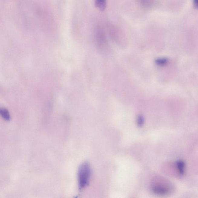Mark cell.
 Instances as JSON below:
<instances>
[{"mask_svg": "<svg viewBox=\"0 0 198 198\" xmlns=\"http://www.w3.org/2000/svg\"><path fill=\"white\" fill-rule=\"evenodd\" d=\"M91 174L90 167L88 163H83L79 169L78 180L79 189H84L89 183Z\"/></svg>", "mask_w": 198, "mask_h": 198, "instance_id": "obj_1", "label": "cell"}, {"mask_svg": "<svg viewBox=\"0 0 198 198\" xmlns=\"http://www.w3.org/2000/svg\"><path fill=\"white\" fill-rule=\"evenodd\" d=\"M96 38L97 45L101 48L105 47L107 45V40L104 30L101 26H98L96 31Z\"/></svg>", "mask_w": 198, "mask_h": 198, "instance_id": "obj_2", "label": "cell"}, {"mask_svg": "<svg viewBox=\"0 0 198 198\" xmlns=\"http://www.w3.org/2000/svg\"><path fill=\"white\" fill-rule=\"evenodd\" d=\"M153 193L160 196H165L169 193L170 189L169 187L165 184L157 183L154 184L151 187Z\"/></svg>", "mask_w": 198, "mask_h": 198, "instance_id": "obj_3", "label": "cell"}, {"mask_svg": "<svg viewBox=\"0 0 198 198\" xmlns=\"http://www.w3.org/2000/svg\"><path fill=\"white\" fill-rule=\"evenodd\" d=\"M0 114L1 117L5 121H9L11 119L10 114L7 109L2 108L0 110Z\"/></svg>", "mask_w": 198, "mask_h": 198, "instance_id": "obj_4", "label": "cell"}, {"mask_svg": "<svg viewBox=\"0 0 198 198\" xmlns=\"http://www.w3.org/2000/svg\"><path fill=\"white\" fill-rule=\"evenodd\" d=\"M106 0H95L96 7L100 11H103L106 7Z\"/></svg>", "mask_w": 198, "mask_h": 198, "instance_id": "obj_5", "label": "cell"}, {"mask_svg": "<svg viewBox=\"0 0 198 198\" xmlns=\"http://www.w3.org/2000/svg\"><path fill=\"white\" fill-rule=\"evenodd\" d=\"M177 165L180 174L183 175L185 173V163L183 161H179L177 162Z\"/></svg>", "mask_w": 198, "mask_h": 198, "instance_id": "obj_6", "label": "cell"}, {"mask_svg": "<svg viewBox=\"0 0 198 198\" xmlns=\"http://www.w3.org/2000/svg\"><path fill=\"white\" fill-rule=\"evenodd\" d=\"M168 59L166 58H158L155 60L156 64L159 66H165L168 63Z\"/></svg>", "mask_w": 198, "mask_h": 198, "instance_id": "obj_7", "label": "cell"}, {"mask_svg": "<svg viewBox=\"0 0 198 198\" xmlns=\"http://www.w3.org/2000/svg\"><path fill=\"white\" fill-rule=\"evenodd\" d=\"M140 1L141 4L144 6L146 7H150L152 3V0H140Z\"/></svg>", "mask_w": 198, "mask_h": 198, "instance_id": "obj_8", "label": "cell"}, {"mask_svg": "<svg viewBox=\"0 0 198 198\" xmlns=\"http://www.w3.org/2000/svg\"><path fill=\"white\" fill-rule=\"evenodd\" d=\"M144 122V118L142 116H140L138 118V124L139 126H142Z\"/></svg>", "mask_w": 198, "mask_h": 198, "instance_id": "obj_9", "label": "cell"}, {"mask_svg": "<svg viewBox=\"0 0 198 198\" xmlns=\"http://www.w3.org/2000/svg\"><path fill=\"white\" fill-rule=\"evenodd\" d=\"M195 5L198 8V0H194Z\"/></svg>", "mask_w": 198, "mask_h": 198, "instance_id": "obj_10", "label": "cell"}]
</instances>
